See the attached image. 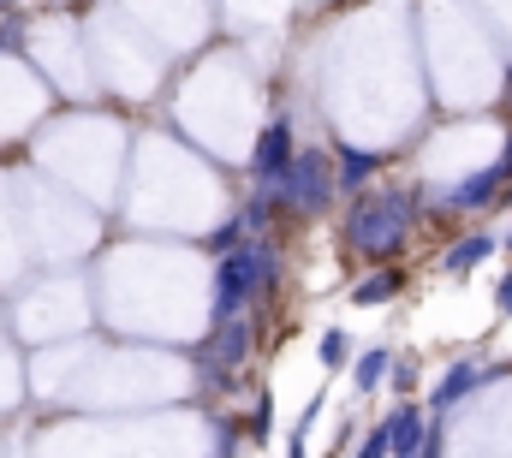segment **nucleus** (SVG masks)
Segmentation results:
<instances>
[{
  "instance_id": "nucleus-1",
  "label": "nucleus",
  "mask_w": 512,
  "mask_h": 458,
  "mask_svg": "<svg viewBox=\"0 0 512 458\" xmlns=\"http://www.w3.org/2000/svg\"><path fill=\"white\" fill-rule=\"evenodd\" d=\"M417 209H423V191H405V185L358 191L352 209H346V250L364 256V262H393L399 244L417 227Z\"/></svg>"
},
{
  "instance_id": "nucleus-2",
  "label": "nucleus",
  "mask_w": 512,
  "mask_h": 458,
  "mask_svg": "<svg viewBox=\"0 0 512 458\" xmlns=\"http://www.w3.org/2000/svg\"><path fill=\"white\" fill-rule=\"evenodd\" d=\"M274 280H280V250L268 238H245L239 250H227L215 262V322L251 310L256 298H268Z\"/></svg>"
},
{
  "instance_id": "nucleus-3",
  "label": "nucleus",
  "mask_w": 512,
  "mask_h": 458,
  "mask_svg": "<svg viewBox=\"0 0 512 458\" xmlns=\"http://www.w3.org/2000/svg\"><path fill=\"white\" fill-rule=\"evenodd\" d=\"M334 197H340V185H334L328 149H298V155H292V167H286V179H280V209H292V215L316 221Z\"/></svg>"
},
{
  "instance_id": "nucleus-4",
  "label": "nucleus",
  "mask_w": 512,
  "mask_h": 458,
  "mask_svg": "<svg viewBox=\"0 0 512 458\" xmlns=\"http://www.w3.org/2000/svg\"><path fill=\"white\" fill-rule=\"evenodd\" d=\"M251 310H239V316H221L215 328H209V340L197 345V369H203V381L209 387H233L239 381V369H245V357H251Z\"/></svg>"
},
{
  "instance_id": "nucleus-5",
  "label": "nucleus",
  "mask_w": 512,
  "mask_h": 458,
  "mask_svg": "<svg viewBox=\"0 0 512 458\" xmlns=\"http://www.w3.org/2000/svg\"><path fill=\"white\" fill-rule=\"evenodd\" d=\"M292 155H298L292 119H268V125H262V137H256V149H251V179H256V185H280V179H286V167H292Z\"/></svg>"
},
{
  "instance_id": "nucleus-6",
  "label": "nucleus",
  "mask_w": 512,
  "mask_h": 458,
  "mask_svg": "<svg viewBox=\"0 0 512 458\" xmlns=\"http://www.w3.org/2000/svg\"><path fill=\"white\" fill-rule=\"evenodd\" d=\"M495 250H501V232H459V238L447 244V256H441V274H447V280H465V274H477Z\"/></svg>"
},
{
  "instance_id": "nucleus-7",
  "label": "nucleus",
  "mask_w": 512,
  "mask_h": 458,
  "mask_svg": "<svg viewBox=\"0 0 512 458\" xmlns=\"http://www.w3.org/2000/svg\"><path fill=\"white\" fill-rule=\"evenodd\" d=\"M382 173V155L376 149H352V143H334V185L340 191H370V179Z\"/></svg>"
},
{
  "instance_id": "nucleus-8",
  "label": "nucleus",
  "mask_w": 512,
  "mask_h": 458,
  "mask_svg": "<svg viewBox=\"0 0 512 458\" xmlns=\"http://www.w3.org/2000/svg\"><path fill=\"white\" fill-rule=\"evenodd\" d=\"M429 423H435V417H423V411H417L411 399H405V405H393V411H387L393 458H417V453H423V441H429Z\"/></svg>"
},
{
  "instance_id": "nucleus-9",
  "label": "nucleus",
  "mask_w": 512,
  "mask_h": 458,
  "mask_svg": "<svg viewBox=\"0 0 512 458\" xmlns=\"http://www.w3.org/2000/svg\"><path fill=\"white\" fill-rule=\"evenodd\" d=\"M501 185H507V167H501V161H489L477 179H465L459 191H447V209H459V215H477V209H489V203L501 197Z\"/></svg>"
},
{
  "instance_id": "nucleus-10",
  "label": "nucleus",
  "mask_w": 512,
  "mask_h": 458,
  "mask_svg": "<svg viewBox=\"0 0 512 458\" xmlns=\"http://www.w3.org/2000/svg\"><path fill=\"white\" fill-rule=\"evenodd\" d=\"M483 381H489V369H483L477 357H459V363H453V369H447V375L435 381V393H429V405H435V411H447V405H459L465 393H477Z\"/></svg>"
},
{
  "instance_id": "nucleus-11",
  "label": "nucleus",
  "mask_w": 512,
  "mask_h": 458,
  "mask_svg": "<svg viewBox=\"0 0 512 458\" xmlns=\"http://www.w3.org/2000/svg\"><path fill=\"white\" fill-rule=\"evenodd\" d=\"M399 292H405V274H399L393 262H376V268L352 286V304H358V310H382V304H393Z\"/></svg>"
},
{
  "instance_id": "nucleus-12",
  "label": "nucleus",
  "mask_w": 512,
  "mask_h": 458,
  "mask_svg": "<svg viewBox=\"0 0 512 458\" xmlns=\"http://www.w3.org/2000/svg\"><path fill=\"white\" fill-rule=\"evenodd\" d=\"M387 369H393V351H387V345L358 351V357H352V387H358V393H376L387 381Z\"/></svg>"
},
{
  "instance_id": "nucleus-13",
  "label": "nucleus",
  "mask_w": 512,
  "mask_h": 458,
  "mask_svg": "<svg viewBox=\"0 0 512 458\" xmlns=\"http://www.w3.org/2000/svg\"><path fill=\"white\" fill-rule=\"evenodd\" d=\"M316 363H322L328 375H340V369L352 363V340H346V328H322V334H316Z\"/></svg>"
},
{
  "instance_id": "nucleus-14",
  "label": "nucleus",
  "mask_w": 512,
  "mask_h": 458,
  "mask_svg": "<svg viewBox=\"0 0 512 458\" xmlns=\"http://www.w3.org/2000/svg\"><path fill=\"white\" fill-rule=\"evenodd\" d=\"M245 238H251V232H245V221L233 215V221H221V227L209 232V250H215V256H227V250H239Z\"/></svg>"
},
{
  "instance_id": "nucleus-15",
  "label": "nucleus",
  "mask_w": 512,
  "mask_h": 458,
  "mask_svg": "<svg viewBox=\"0 0 512 458\" xmlns=\"http://www.w3.org/2000/svg\"><path fill=\"white\" fill-rule=\"evenodd\" d=\"M352 458H393V435H387V423L364 429V435H358V453H352Z\"/></svg>"
},
{
  "instance_id": "nucleus-16",
  "label": "nucleus",
  "mask_w": 512,
  "mask_h": 458,
  "mask_svg": "<svg viewBox=\"0 0 512 458\" xmlns=\"http://www.w3.org/2000/svg\"><path fill=\"white\" fill-rule=\"evenodd\" d=\"M18 48H24V18L12 6V12H0V54H18Z\"/></svg>"
},
{
  "instance_id": "nucleus-17",
  "label": "nucleus",
  "mask_w": 512,
  "mask_h": 458,
  "mask_svg": "<svg viewBox=\"0 0 512 458\" xmlns=\"http://www.w3.org/2000/svg\"><path fill=\"white\" fill-rule=\"evenodd\" d=\"M387 381H393L399 393H411V387H417V363H411V357H393V369H387Z\"/></svg>"
},
{
  "instance_id": "nucleus-18",
  "label": "nucleus",
  "mask_w": 512,
  "mask_h": 458,
  "mask_svg": "<svg viewBox=\"0 0 512 458\" xmlns=\"http://www.w3.org/2000/svg\"><path fill=\"white\" fill-rule=\"evenodd\" d=\"M251 435H256V441H268V435H274V405H268V399H256V411H251Z\"/></svg>"
},
{
  "instance_id": "nucleus-19",
  "label": "nucleus",
  "mask_w": 512,
  "mask_h": 458,
  "mask_svg": "<svg viewBox=\"0 0 512 458\" xmlns=\"http://www.w3.org/2000/svg\"><path fill=\"white\" fill-rule=\"evenodd\" d=\"M495 310H501V316L512 322V268L501 274V280H495Z\"/></svg>"
},
{
  "instance_id": "nucleus-20",
  "label": "nucleus",
  "mask_w": 512,
  "mask_h": 458,
  "mask_svg": "<svg viewBox=\"0 0 512 458\" xmlns=\"http://www.w3.org/2000/svg\"><path fill=\"white\" fill-rule=\"evenodd\" d=\"M501 250H507V256H512V227H507V232H501Z\"/></svg>"
},
{
  "instance_id": "nucleus-21",
  "label": "nucleus",
  "mask_w": 512,
  "mask_h": 458,
  "mask_svg": "<svg viewBox=\"0 0 512 458\" xmlns=\"http://www.w3.org/2000/svg\"><path fill=\"white\" fill-rule=\"evenodd\" d=\"M12 6H18V0H0V12H12Z\"/></svg>"
},
{
  "instance_id": "nucleus-22",
  "label": "nucleus",
  "mask_w": 512,
  "mask_h": 458,
  "mask_svg": "<svg viewBox=\"0 0 512 458\" xmlns=\"http://www.w3.org/2000/svg\"><path fill=\"white\" fill-rule=\"evenodd\" d=\"M507 96H512V90H507Z\"/></svg>"
}]
</instances>
